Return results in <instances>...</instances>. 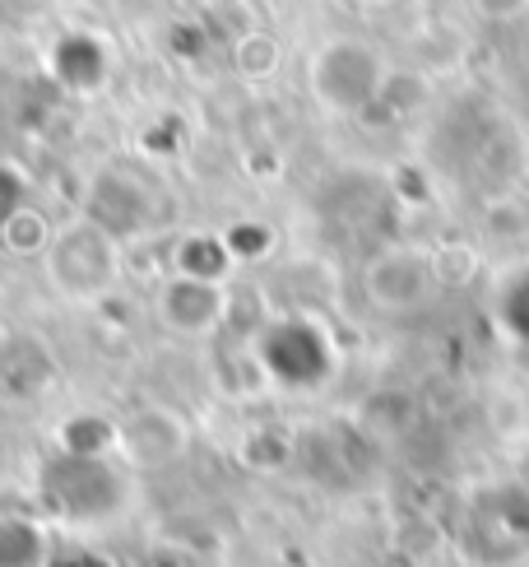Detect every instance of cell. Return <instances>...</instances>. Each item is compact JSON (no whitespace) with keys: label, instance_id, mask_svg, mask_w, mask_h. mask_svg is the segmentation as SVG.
<instances>
[{"label":"cell","instance_id":"obj_2","mask_svg":"<svg viewBox=\"0 0 529 567\" xmlns=\"http://www.w3.org/2000/svg\"><path fill=\"white\" fill-rule=\"evenodd\" d=\"M42 256H46V279L65 298H103L116 284V275H122V243L89 215L52 233Z\"/></svg>","mask_w":529,"mask_h":567},{"label":"cell","instance_id":"obj_16","mask_svg":"<svg viewBox=\"0 0 529 567\" xmlns=\"http://www.w3.org/2000/svg\"><path fill=\"white\" fill-rule=\"evenodd\" d=\"M353 6H391V0H353Z\"/></svg>","mask_w":529,"mask_h":567},{"label":"cell","instance_id":"obj_9","mask_svg":"<svg viewBox=\"0 0 529 567\" xmlns=\"http://www.w3.org/2000/svg\"><path fill=\"white\" fill-rule=\"evenodd\" d=\"M484 233L492 243H520L529 238V200L525 196H492L484 205Z\"/></svg>","mask_w":529,"mask_h":567},{"label":"cell","instance_id":"obj_1","mask_svg":"<svg viewBox=\"0 0 529 567\" xmlns=\"http://www.w3.org/2000/svg\"><path fill=\"white\" fill-rule=\"evenodd\" d=\"M307 80L317 103L330 112H363L376 107L381 89H386V61L376 56V47L363 38H330L321 42L307 61Z\"/></svg>","mask_w":529,"mask_h":567},{"label":"cell","instance_id":"obj_4","mask_svg":"<svg viewBox=\"0 0 529 567\" xmlns=\"http://www.w3.org/2000/svg\"><path fill=\"white\" fill-rule=\"evenodd\" d=\"M437 293L432 251L423 247H386L363 266V298L381 312H414Z\"/></svg>","mask_w":529,"mask_h":567},{"label":"cell","instance_id":"obj_12","mask_svg":"<svg viewBox=\"0 0 529 567\" xmlns=\"http://www.w3.org/2000/svg\"><path fill=\"white\" fill-rule=\"evenodd\" d=\"M432 275H437V289H465L478 275V251L474 247H437L432 251Z\"/></svg>","mask_w":529,"mask_h":567},{"label":"cell","instance_id":"obj_8","mask_svg":"<svg viewBox=\"0 0 529 567\" xmlns=\"http://www.w3.org/2000/svg\"><path fill=\"white\" fill-rule=\"evenodd\" d=\"M46 558L42 530L19 512L0 516V567H38Z\"/></svg>","mask_w":529,"mask_h":567},{"label":"cell","instance_id":"obj_6","mask_svg":"<svg viewBox=\"0 0 529 567\" xmlns=\"http://www.w3.org/2000/svg\"><path fill=\"white\" fill-rule=\"evenodd\" d=\"M52 75H56L65 89L93 93V89H103V84H107V75H112V56H107V47L93 38V33H70V38L56 42Z\"/></svg>","mask_w":529,"mask_h":567},{"label":"cell","instance_id":"obj_11","mask_svg":"<svg viewBox=\"0 0 529 567\" xmlns=\"http://www.w3.org/2000/svg\"><path fill=\"white\" fill-rule=\"evenodd\" d=\"M232 65L242 70L247 80H270L279 70V42L270 33H242L232 47Z\"/></svg>","mask_w":529,"mask_h":567},{"label":"cell","instance_id":"obj_15","mask_svg":"<svg viewBox=\"0 0 529 567\" xmlns=\"http://www.w3.org/2000/svg\"><path fill=\"white\" fill-rule=\"evenodd\" d=\"M474 10L484 19H516L529 10V0H474Z\"/></svg>","mask_w":529,"mask_h":567},{"label":"cell","instance_id":"obj_17","mask_svg":"<svg viewBox=\"0 0 529 567\" xmlns=\"http://www.w3.org/2000/svg\"><path fill=\"white\" fill-rule=\"evenodd\" d=\"M525 177H529V154H525Z\"/></svg>","mask_w":529,"mask_h":567},{"label":"cell","instance_id":"obj_14","mask_svg":"<svg viewBox=\"0 0 529 567\" xmlns=\"http://www.w3.org/2000/svg\"><path fill=\"white\" fill-rule=\"evenodd\" d=\"M19 205H29L23 200V177L10 168V163H0V228H6V219L14 215Z\"/></svg>","mask_w":529,"mask_h":567},{"label":"cell","instance_id":"obj_7","mask_svg":"<svg viewBox=\"0 0 529 567\" xmlns=\"http://www.w3.org/2000/svg\"><path fill=\"white\" fill-rule=\"evenodd\" d=\"M61 452L65 456H89V461H112L116 456V414L84 410L61 423Z\"/></svg>","mask_w":529,"mask_h":567},{"label":"cell","instance_id":"obj_5","mask_svg":"<svg viewBox=\"0 0 529 567\" xmlns=\"http://www.w3.org/2000/svg\"><path fill=\"white\" fill-rule=\"evenodd\" d=\"M228 307H232V293L224 279H205V275H173L163 279V289L154 298V312L158 321L173 330V336H214V330H224L228 321Z\"/></svg>","mask_w":529,"mask_h":567},{"label":"cell","instance_id":"obj_10","mask_svg":"<svg viewBox=\"0 0 529 567\" xmlns=\"http://www.w3.org/2000/svg\"><path fill=\"white\" fill-rule=\"evenodd\" d=\"M0 243H6L14 256H38V251H46V243H52V224H46V215H38L33 205H19L6 219V228H0Z\"/></svg>","mask_w":529,"mask_h":567},{"label":"cell","instance_id":"obj_13","mask_svg":"<svg viewBox=\"0 0 529 567\" xmlns=\"http://www.w3.org/2000/svg\"><path fill=\"white\" fill-rule=\"evenodd\" d=\"M270 243H274V233L264 228V224H232V228L224 233V247H228V256H232V266L260 261V256L270 251Z\"/></svg>","mask_w":529,"mask_h":567},{"label":"cell","instance_id":"obj_3","mask_svg":"<svg viewBox=\"0 0 529 567\" xmlns=\"http://www.w3.org/2000/svg\"><path fill=\"white\" fill-rule=\"evenodd\" d=\"M190 423L173 405H135L116 414V456L135 470H163L186 456Z\"/></svg>","mask_w":529,"mask_h":567}]
</instances>
